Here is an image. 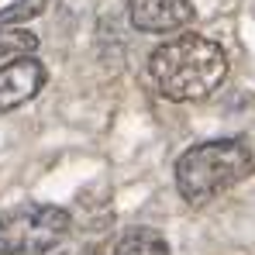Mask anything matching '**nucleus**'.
Segmentation results:
<instances>
[{"mask_svg":"<svg viewBox=\"0 0 255 255\" xmlns=\"http://www.w3.org/2000/svg\"><path fill=\"white\" fill-rule=\"evenodd\" d=\"M228 76L224 48L204 35H179L159 45L148 55V80L152 86L176 104L211 97Z\"/></svg>","mask_w":255,"mask_h":255,"instance_id":"1","label":"nucleus"},{"mask_svg":"<svg viewBox=\"0 0 255 255\" xmlns=\"http://www.w3.org/2000/svg\"><path fill=\"white\" fill-rule=\"evenodd\" d=\"M252 172L255 148L249 138H214L186 148L176 159V190L186 204H207Z\"/></svg>","mask_w":255,"mask_h":255,"instance_id":"2","label":"nucleus"},{"mask_svg":"<svg viewBox=\"0 0 255 255\" xmlns=\"http://www.w3.org/2000/svg\"><path fill=\"white\" fill-rule=\"evenodd\" d=\"M73 228L69 211L55 204H17L0 214V255H48Z\"/></svg>","mask_w":255,"mask_h":255,"instance_id":"3","label":"nucleus"},{"mask_svg":"<svg viewBox=\"0 0 255 255\" xmlns=\"http://www.w3.org/2000/svg\"><path fill=\"white\" fill-rule=\"evenodd\" d=\"M128 17L138 31L166 35L193 21V0H128Z\"/></svg>","mask_w":255,"mask_h":255,"instance_id":"4","label":"nucleus"},{"mask_svg":"<svg viewBox=\"0 0 255 255\" xmlns=\"http://www.w3.org/2000/svg\"><path fill=\"white\" fill-rule=\"evenodd\" d=\"M45 80H48V73L35 55L0 66V111H14V107L28 104L45 86Z\"/></svg>","mask_w":255,"mask_h":255,"instance_id":"5","label":"nucleus"},{"mask_svg":"<svg viewBox=\"0 0 255 255\" xmlns=\"http://www.w3.org/2000/svg\"><path fill=\"white\" fill-rule=\"evenodd\" d=\"M114 255H172L166 238L152 228H131L114 245Z\"/></svg>","mask_w":255,"mask_h":255,"instance_id":"6","label":"nucleus"},{"mask_svg":"<svg viewBox=\"0 0 255 255\" xmlns=\"http://www.w3.org/2000/svg\"><path fill=\"white\" fill-rule=\"evenodd\" d=\"M35 48H38V35H31L28 28H0V62L35 55Z\"/></svg>","mask_w":255,"mask_h":255,"instance_id":"7","label":"nucleus"},{"mask_svg":"<svg viewBox=\"0 0 255 255\" xmlns=\"http://www.w3.org/2000/svg\"><path fill=\"white\" fill-rule=\"evenodd\" d=\"M48 3H52V0H14L10 7H3V10H0V28H17V24H24V21H31V17H38Z\"/></svg>","mask_w":255,"mask_h":255,"instance_id":"8","label":"nucleus"},{"mask_svg":"<svg viewBox=\"0 0 255 255\" xmlns=\"http://www.w3.org/2000/svg\"><path fill=\"white\" fill-rule=\"evenodd\" d=\"M62 255H97L93 245H83V249H73V252H62Z\"/></svg>","mask_w":255,"mask_h":255,"instance_id":"9","label":"nucleus"}]
</instances>
